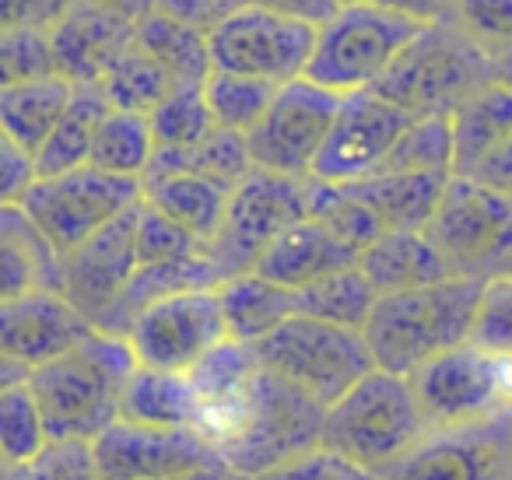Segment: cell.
<instances>
[{"label":"cell","mask_w":512,"mask_h":480,"mask_svg":"<svg viewBox=\"0 0 512 480\" xmlns=\"http://www.w3.org/2000/svg\"><path fill=\"white\" fill-rule=\"evenodd\" d=\"M120 417L151 428H197L200 396L186 372L137 365L123 389Z\"/></svg>","instance_id":"obj_27"},{"label":"cell","mask_w":512,"mask_h":480,"mask_svg":"<svg viewBox=\"0 0 512 480\" xmlns=\"http://www.w3.org/2000/svg\"><path fill=\"white\" fill-rule=\"evenodd\" d=\"M141 200V179L113 176V172L95 169V165H81V169L60 172V176H39L18 204L43 228L46 239L67 256Z\"/></svg>","instance_id":"obj_9"},{"label":"cell","mask_w":512,"mask_h":480,"mask_svg":"<svg viewBox=\"0 0 512 480\" xmlns=\"http://www.w3.org/2000/svg\"><path fill=\"white\" fill-rule=\"evenodd\" d=\"M512 137V88L491 81L453 113V172L470 176Z\"/></svg>","instance_id":"obj_28"},{"label":"cell","mask_w":512,"mask_h":480,"mask_svg":"<svg viewBox=\"0 0 512 480\" xmlns=\"http://www.w3.org/2000/svg\"><path fill=\"white\" fill-rule=\"evenodd\" d=\"M428 431L432 428L411 375L386 372L376 365L327 407L323 445L379 470L414 449Z\"/></svg>","instance_id":"obj_4"},{"label":"cell","mask_w":512,"mask_h":480,"mask_svg":"<svg viewBox=\"0 0 512 480\" xmlns=\"http://www.w3.org/2000/svg\"><path fill=\"white\" fill-rule=\"evenodd\" d=\"M453 22L491 60L512 53V0H460Z\"/></svg>","instance_id":"obj_46"},{"label":"cell","mask_w":512,"mask_h":480,"mask_svg":"<svg viewBox=\"0 0 512 480\" xmlns=\"http://www.w3.org/2000/svg\"><path fill=\"white\" fill-rule=\"evenodd\" d=\"M470 344L491 354H512V274H495L484 281Z\"/></svg>","instance_id":"obj_44"},{"label":"cell","mask_w":512,"mask_h":480,"mask_svg":"<svg viewBox=\"0 0 512 480\" xmlns=\"http://www.w3.org/2000/svg\"><path fill=\"white\" fill-rule=\"evenodd\" d=\"M295 298H299L302 316H316V319H327V323H337V326L365 330V323H369L372 309H376V302H379V291L372 288L365 270L355 263V267L334 270V274L299 288Z\"/></svg>","instance_id":"obj_34"},{"label":"cell","mask_w":512,"mask_h":480,"mask_svg":"<svg viewBox=\"0 0 512 480\" xmlns=\"http://www.w3.org/2000/svg\"><path fill=\"white\" fill-rule=\"evenodd\" d=\"M495 81H502V85L512 88V53H505V57L495 60Z\"/></svg>","instance_id":"obj_57"},{"label":"cell","mask_w":512,"mask_h":480,"mask_svg":"<svg viewBox=\"0 0 512 480\" xmlns=\"http://www.w3.org/2000/svg\"><path fill=\"white\" fill-rule=\"evenodd\" d=\"M39 288V270L18 242L0 239V302Z\"/></svg>","instance_id":"obj_50"},{"label":"cell","mask_w":512,"mask_h":480,"mask_svg":"<svg viewBox=\"0 0 512 480\" xmlns=\"http://www.w3.org/2000/svg\"><path fill=\"white\" fill-rule=\"evenodd\" d=\"M246 4L267 8L281 18H292V22L313 25V29H323L344 8V0H246Z\"/></svg>","instance_id":"obj_52"},{"label":"cell","mask_w":512,"mask_h":480,"mask_svg":"<svg viewBox=\"0 0 512 480\" xmlns=\"http://www.w3.org/2000/svg\"><path fill=\"white\" fill-rule=\"evenodd\" d=\"M358 267L372 281L379 295L386 291H407V288H425V284H439L453 277V263L432 242V235L421 228H390L383 232L369 249H362Z\"/></svg>","instance_id":"obj_22"},{"label":"cell","mask_w":512,"mask_h":480,"mask_svg":"<svg viewBox=\"0 0 512 480\" xmlns=\"http://www.w3.org/2000/svg\"><path fill=\"white\" fill-rule=\"evenodd\" d=\"M425 232L449 256L456 274L495 277L512 256V197L453 172Z\"/></svg>","instance_id":"obj_11"},{"label":"cell","mask_w":512,"mask_h":480,"mask_svg":"<svg viewBox=\"0 0 512 480\" xmlns=\"http://www.w3.org/2000/svg\"><path fill=\"white\" fill-rule=\"evenodd\" d=\"M57 74L50 29H0V85H22Z\"/></svg>","instance_id":"obj_43"},{"label":"cell","mask_w":512,"mask_h":480,"mask_svg":"<svg viewBox=\"0 0 512 480\" xmlns=\"http://www.w3.org/2000/svg\"><path fill=\"white\" fill-rule=\"evenodd\" d=\"M344 4H355V0H344Z\"/></svg>","instance_id":"obj_59"},{"label":"cell","mask_w":512,"mask_h":480,"mask_svg":"<svg viewBox=\"0 0 512 480\" xmlns=\"http://www.w3.org/2000/svg\"><path fill=\"white\" fill-rule=\"evenodd\" d=\"M509 428L505 421L432 428L414 449L379 466V480H505Z\"/></svg>","instance_id":"obj_17"},{"label":"cell","mask_w":512,"mask_h":480,"mask_svg":"<svg viewBox=\"0 0 512 480\" xmlns=\"http://www.w3.org/2000/svg\"><path fill=\"white\" fill-rule=\"evenodd\" d=\"M225 337L228 323L218 288H186L158 298L127 333L137 365L165 368V372H190Z\"/></svg>","instance_id":"obj_14"},{"label":"cell","mask_w":512,"mask_h":480,"mask_svg":"<svg viewBox=\"0 0 512 480\" xmlns=\"http://www.w3.org/2000/svg\"><path fill=\"white\" fill-rule=\"evenodd\" d=\"M316 32L320 29L313 25L281 18L256 4H242L218 29L207 32L211 64L214 71L253 74L274 85H288L295 78H306L316 50Z\"/></svg>","instance_id":"obj_12"},{"label":"cell","mask_w":512,"mask_h":480,"mask_svg":"<svg viewBox=\"0 0 512 480\" xmlns=\"http://www.w3.org/2000/svg\"><path fill=\"white\" fill-rule=\"evenodd\" d=\"M470 176H474L477 183H484V186H491V190L512 197V137L502 144V148L491 151V155L484 158Z\"/></svg>","instance_id":"obj_53"},{"label":"cell","mask_w":512,"mask_h":480,"mask_svg":"<svg viewBox=\"0 0 512 480\" xmlns=\"http://www.w3.org/2000/svg\"><path fill=\"white\" fill-rule=\"evenodd\" d=\"M428 428H460L498 417L512 407V354L460 344L411 372Z\"/></svg>","instance_id":"obj_10"},{"label":"cell","mask_w":512,"mask_h":480,"mask_svg":"<svg viewBox=\"0 0 512 480\" xmlns=\"http://www.w3.org/2000/svg\"><path fill=\"white\" fill-rule=\"evenodd\" d=\"M337 109H341V95L316 81L295 78L281 85L264 120L246 134L256 169L309 179L323 141L334 127Z\"/></svg>","instance_id":"obj_13"},{"label":"cell","mask_w":512,"mask_h":480,"mask_svg":"<svg viewBox=\"0 0 512 480\" xmlns=\"http://www.w3.org/2000/svg\"><path fill=\"white\" fill-rule=\"evenodd\" d=\"M228 466H204V470H190V473H176V477H162V480H225Z\"/></svg>","instance_id":"obj_56"},{"label":"cell","mask_w":512,"mask_h":480,"mask_svg":"<svg viewBox=\"0 0 512 480\" xmlns=\"http://www.w3.org/2000/svg\"><path fill=\"white\" fill-rule=\"evenodd\" d=\"M376 4L400 11V15H411L418 22H446V18L456 15L460 0H376Z\"/></svg>","instance_id":"obj_54"},{"label":"cell","mask_w":512,"mask_h":480,"mask_svg":"<svg viewBox=\"0 0 512 480\" xmlns=\"http://www.w3.org/2000/svg\"><path fill=\"white\" fill-rule=\"evenodd\" d=\"M39 179L36 155L0 134V204H18Z\"/></svg>","instance_id":"obj_48"},{"label":"cell","mask_w":512,"mask_h":480,"mask_svg":"<svg viewBox=\"0 0 512 480\" xmlns=\"http://www.w3.org/2000/svg\"><path fill=\"white\" fill-rule=\"evenodd\" d=\"M411 15H400L383 8L376 0H355L344 4L320 32L316 50L309 60L306 78L330 88L337 95L365 92L376 88L379 78L393 67V60L404 53V46L425 29Z\"/></svg>","instance_id":"obj_5"},{"label":"cell","mask_w":512,"mask_h":480,"mask_svg":"<svg viewBox=\"0 0 512 480\" xmlns=\"http://www.w3.org/2000/svg\"><path fill=\"white\" fill-rule=\"evenodd\" d=\"M92 456L102 480H162L225 463L197 428H151L123 417L95 438Z\"/></svg>","instance_id":"obj_15"},{"label":"cell","mask_w":512,"mask_h":480,"mask_svg":"<svg viewBox=\"0 0 512 480\" xmlns=\"http://www.w3.org/2000/svg\"><path fill=\"white\" fill-rule=\"evenodd\" d=\"M218 295L221 309H225L228 337L249 340V344L264 340L267 333H274L285 319H292L299 312V298H295L292 288L256 274V270L221 281Z\"/></svg>","instance_id":"obj_26"},{"label":"cell","mask_w":512,"mask_h":480,"mask_svg":"<svg viewBox=\"0 0 512 480\" xmlns=\"http://www.w3.org/2000/svg\"><path fill=\"white\" fill-rule=\"evenodd\" d=\"M207 242L155 204L141 200L137 204V256L141 263H179L204 256Z\"/></svg>","instance_id":"obj_42"},{"label":"cell","mask_w":512,"mask_h":480,"mask_svg":"<svg viewBox=\"0 0 512 480\" xmlns=\"http://www.w3.org/2000/svg\"><path fill=\"white\" fill-rule=\"evenodd\" d=\"M242 4H246V0H158V11L211 32V29H218L232 11H239Z\"/></svg>","instance_id":"obj_51"},{"label":"cell","mask_w":512,"mask_h":480,"mask_svg":"<svg viewBox=\"0 0 512 480\" xmlns=\"http://www.w3.org/2000/svg\"><path fill=\"white\" fill-rule=\"evenodd\" d=\"M141 267L137 256V207L109 221L102 232L64 256V295L85 312L92 323L106 316L109 305L120 298L134 270Z\"/></svg>","instance_id":"obj_19"},{"label":"cell","mask_w":512,"mask_h":480,"mask_svg":"<svg viewBox=\"0 0 512 480\" xmlns=\"http://www.w3.org/2000/svg\"><path fill=\"white\" fill-rule=\"evenodd\" d=\"M278 88L281 85H274L267 78L232 74V71H211L204 81V95H207V106H211L214 123L228 130H239V134H249L256 123L264 120Z\"/></svg>","instance_id":"obj_36"},{"label":"cell","mask_w":512,"mask_h":480,"mask_svg":"<svg viewBox=\"0 0 512 480\" xmlns=\"http://www.w3.org/2000/svg\"><path fill=\"white\" fill-rule=\"evenodd\" d=\"M50 445L43 410L32 396L29 382L0 389V456L4 466H22Z\"/></svg>","instance_id":"obj_40"},{"label":"cell","mask_w":512,"mask_h":480,"mask_svg":"<svg viewBox=\"0 0 512 480\" xmlns=\"http://www.w3.org/2000/svg\"><path fill=\"white\" fill-rule=\"evenodd\" d=\"M484 281L488 277L481 274H453L425 288L379 295L365 323V340L376 365L386 372L411 375L435 354L467 344Z\"/></svg>","instance_id":"obj_2"},{"label":"cell","mask_w":512,"mask_h":480,"mask_svg":"<svg viewBox=\"0 0 512 480\" xmlns=\"http://www.w3.org/2000/svg\"><path fill=\"white\" fill-rule=\"evenodd\" d=\"M78 0H0V29H53Z\"/></svg>","instance_id":"obj_49"},{"label":"cell","mask_w":512,"mask_h":480,"mask_svg":"<svg viewBox=\"0 0 512 480\" xmlns=\"http://www.w3.org/2000/svg\"><path fill=\"white\" fill-rule=\"evenodd\" d=\"M109 109L113 106H109L102 85H74L71 106L64 109L60 123L53 127V134L46 137V144L36 155L39 176H60V172L88 165L95 134H99Z\"/></svg>","instance_id":"obj_30"},{"label":"cell","mask_w":512,"mask_h":480,"mask_svg":"<svg viewBox=\"0 0 512 480\" xmlns=\"http://www.w3.org/2000/svg\"><path fill=\"white\" fill-rule=\"evenodd\" d=\"M411 120L414 116L386 102L376 88L341 95V109L313 165V179L358 183L365 176H376Z\"/></svg>","instance_id":"obj_16"},{"label":"cell","mask_w":512,"mask_h":480,"mask_svg":"<svg viewBox=\"0 0 512 480\" xmlns=\"http://www.w3.org/2000/svg\"><path fill=\"white\" fill-rule=\"evenodd\" d=\"M302 218H309V179L253 169L228 197L225 221L204 256L218 270V281H228L253 270L264 249Z\"/></svg>","instance_id":"obj_8"},{"label":"cell","mask_w":512,"mask_h":480,"mask_svg":"<svg viewBox=\"0 0 512 480\" xmlns=\"http://www.w3.org/2000/svg\"><path fill=\"white\" fill-rule=\"evenodd\" d=\"M137 46L148 50L172 74L176 85H204L207 74L214 71L207 32L165 11H151L148 18L137 22Z\"/></svg>","instance_id":"obj_31"},{"label":"cell","mask_w":512,"mask_h":480,"mask_svg":"<svg viewBox=\"0 0 512 480\" xmlns=\"http://www.w3.org/2000/svg\"><path fill=\"white\" fill-rule=\"evenodd\" d=\"M137 368L127 337L95 330L60 358L29 372V389L43 410L50 442H95L120 421L123 389Z\"/></svg>","instance_id":"obj_1"},{"label":"cell","mask_w":512,"mask_h":480,"mask_svg":"<svg viewBox=\"0 0 512 480\" xmlns=\"http://www.w3.org/2000/svg\"><path fill=\"white\" fill-rule=\"evenodd\" d=\"M358 249L348 246L334 228H327L320 218H302L292 228L278 235L264 256L256 260V274L271 277V281L285 284V288L299 291L306 284L320 281V277L334 274V270L355 267Z\"/></svg>","instance_id":"obj_21"},{"label":"cell","mask_w":512,"mask_h":480,"mask_svg":"<svg viewBox=\"0 0 512 480\" xmlns=\"http://www.w3.org/2000/svg\"><path fill=\"white\" fill-rule=\"evenodd\" d=\"M453 116H414L379 172H453Z\"/></svg>","instance_id":"obj_41"},{"label":"cell","mask_w":512,"mask_h":480,"mask_svg":"<svg viewBox=\"0 0 512 480\" xmlns=\"http://www.w3.org/2000/svg\"><path fill=\"white\" fill-rule=\"evenodd\" d=\"M71 99L74 85L64 74L22 81V85H0V134L39 155V148L53 134Z\"/></svg>","instance_id":"obj_25"},{"label":"cell","mask_w":512,"mask_h":480,"mask_svg":"<svg viewBox=\"0 0 512 480\" xmlns=\"http://www.w3.org/2000/svg\"><path fill=\"white\" fill-rule=\"evenodd\" d=\"M172 88H176L172 74L165 71L148 50H141L137 39H134V46H127V53L109 67L106 78H102V92H106L109 106L134 109V113H151Z\"/></svg>","instance_id":"obj_38"},{"label":"cell","mask_w":512,"mask_h":480,"mask_svg":"<svg viewBox=\"0 0 512 480\" xmlns=\"http://www.w3.org/2000/svg\"><path fill=\"white\" fill-rule=\"evenodd\" d=\"M253 347L260 365L306 389L323 407H330L365 372L376 368L365 330L337 326L327 323V319L302 316V312L285 319L278 330L267 333L264 340H256Z\"/></svg>","instance_id":"obj_7"},{"label":"cell","mask_w":512,"mask_h":480,"mask_svg":"<svg viewBox=\"0 0 512 480\" xmlns=\"http://www.w3.org/2000/svg\"><path fill=\"white\" fill-rule=\"evenodd\" d=\"M323 421L327 407L316 396L260 365L246 396L242 428L221 445V459L228 470L260 477L323 445Z\"/></svg>","instance_id":"obj_6"},{"label":"cell","mask_w":512,"mask_h":480,"mask_svg":"<svg viewBox=\"0 0 512 480\" xmlns=\"http://www.w3.org/2000/svg\"><path fill=\"white\" fill-rule=\"evenodd\" d=\"M57 74L71 85H102L109 67L134 46L137 22L102 8L95 0H78L64 18L50 29Z\"/></svg>","instance_id":"obj_20"},{"label":"cell","mask_w":512,"mask_h":480,"mask_svg":"<svg viewBox=\"0 0 512 480\" xmlns=\"http://www.w3.org/2000/svg\"><path fill=\"white\" fill-rule=\"evenodd\" d=\"M495 81V60L453 22H428L404 46L376 92L407 116H453Z\"/></svg>","instance_id":"obj_3"},{"label":"cell","mask_w":512,"mask_h":480,"mask_svg":"<svg viewBox=\"0 0 512 480\" xmlns=\"http://www.w3.org/2000/svg\"><path fill=\"white\" fill-rule=\"evenodd\" d=\"M256 372H260V358L249 340L225 337L214 344L197 365L190 368V382L200 396V407H214V403H232L242 400L253 386Z\"/></svg>","instance_id":"obj_35"},{"label":"cell","mask_w":512,"mask_h":480,"mask_svg":"<svg viewBox=\"0 0 512 480\" xmlns=\"http://www.w3.org/2000/svg\"><path fill=\"white\" fill-rule=\"evenodd\" d=\"M144 183V200L176 218L190 232H197L204 242L214 239V232L225 221V207L232 190L197 172H148Z\"/></svg>","instance_id":"obj_29"},{"label":"cell","mask_w":512,"mask_h":480,"mask_svg":"<svg viewBox=\"0 0 512 480\" xmlns=\"http://www.w3.org/2000/svg\"><path fill=\"white\" fill-rule=\"evenodd\" d=\"M95 4L130 18V22H141V18H148L151 11H158V0H95Z\"/></svg>","instance_id":"obj_55"},{"label":"cell","mask_w":512,"mask_h":480,"mask_svg":"<svg viewBox=\"0 0 512 480\" xmlns=\"http://www.w3.org/2000/svg\"><path fill=\"white\" fill-rule=\"evenodd\" d=\"M260 480H379V473L330 445H316V449L260 473Z\"/></svg>","instance_id":"obj_47"},{"label":"cell","mask_w":512,"mask_h":480,"mask_svg":"<svg viewBox=\"0 0 512 480\" xmlns=\"http://www.w3.org/2000/svg\"><path fill=\"white\" fill-rule=\"evenodd\" d=\"M453 172H376L358 183H348L379 221L390 228H428V221L439 211V200Z\"/></svg>","instance_id":"obj_23"},{"label":"cell","mask_w":512,"mask_h":480,"mask_svg":"<svg viewBox=\"0 0 512 480\" xmlns=\"http://www.w3.org/2000/svg\"><path fill=\"white\" fill-rule=\"evenodd\" d=\"M4 480H102L92 442H50L36 459L4 466Z\"/></svg>","instance_id":"obj_45"},{"label":"cell","mask_w":512,"mask_h":480,"mask_svg":"<svg viewBox=\"0 0 512 480\" xmlns=\"http://www.w3.org/2000/svg\"><path fill=\"white\" fill-rule=\"evenodd\" d=\"M158 151H186L200 144L218 123L207 106L204 85H176L148 113Z\"/></svg>","instance_id":"obj_39"},{"label":"cell","mask_w":512,"mask_h":480,"mask_svg":"<svg viewBox=\"0 0 512 480\" xmlns=\"http://www.w3.org/2000/svg\"><path fill=\"white\" fill-rule=\"evenodd\" d=\"M99 326L64 295V291L36 288L0 302V358L25 368H39L60 358Z\"/></svg>","instance_id":"obj_18"},{"label":"cell","mask_w":512,"mask_h":480,"mask_svg":"<svg viewBox=\"0 0 512 480\" xmlns=\"http://www.w3.org/2000/svg\"><path fill=\"white\" fill-rule=\"evenodd\" d=\"M155 151H158V144H155V134H151L148 113L109 109L99 134H95L88 165L113 172V176L144 179L151 162H155Z\"/></svg>","instance_id":"obj_33"},{"label":"cell","mask_w":512,"mask_h":480,"mask_svg":"<svg viewBox=\"0 0 512 480\" xmlns=\"http://www.w3.org/2000/svg\"><path fill=\"white\" fill-rule=\"evenodd\" d=\"M218 270L211 267L207 256H193V260L179 263H141L134 270V277L127 281V288L120 291L113 305L106 309V316L99 319V330L116 333V337H127L130 326L137 323L148 305H155L158 298L176 295L186 288H218Z\"/></svg>","instance_id":"obj_24"},{"label":"cell","mask_w":512,"mask_h":480,"mask_svg":"<svg viewBox=\"0 0 512 480\" xmlns=\"http://www.w3.org/2000/svg\"><path fill=\"white\" fill-rule=\"evenodd\" d=\"M225 480H260V477H253V473H239V470H228V473H225Z\"/></svg>","instance_id":"obj_58"},{"label":"cell","mask_w":512,"mask_h":480,"mask_svg":"<svg viewBox=\"0 0 512 480\" xmlns=\"http://www.w3.org/2000/svg\"><path fill=\"white\" fill-rule=\"evenodd\" d=\"M253 169L256 162H253V151H249L246 134L228 127H214L204 141L186 151H155V162H151L148 172H197V176H207L214 183L235 190Z\"/></svg>","instance_id":"obj_32"},{"label":"cell","mask_w":512,"mask_h":480,"mask_svg":"<svg viewBox=\"0 0 512 480\" xmlns=\"http://www.w3.org/2000/svg\"><path fill=\"white\" fill-rule=\"evenodd\" d=\"M309 218H320L358 253L369 249L386 232L379 214L348 183H323V179L313 176H309Z\"/></svg>","instance_id":"obj_37"}]
</instances>
